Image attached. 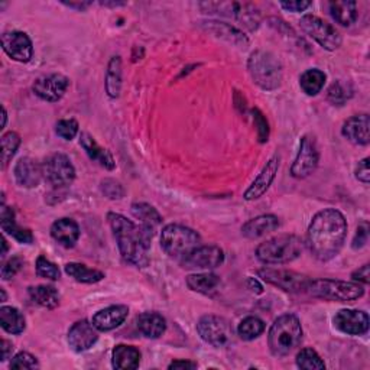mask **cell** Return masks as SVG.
Segmentation results:
<instances>
[{
	"label": "cell",
	"instance_id": "f907efd6",
	"mask_svg": "<svg viewBox=\"0 0 370 370\" xmlns=\"http://www.w3.org/2000/svg\"><path fill=\"white\" fill-rule=\"evenodd\" d=\"M279 5L286 12L298 13L308 9L311 6V2H307V0H291V2H279Z\"/></svg>",
	"mask_w": 370,
	"mask_h": 370
},
{
	"label": "cell",
	"instance_id": "7a4b0ae2",
	"mask_svg": "<svg viewBox=\"0 0 370 370\" xmlns=\"http://www.w3.org/2000/svg\"><path fill=\"white\" fill-rule=\"evenodd\" d=\"M107 221L116 239L119 252L128 263L145 267L150 263V249L155 232L136 225L135 221L119 213H109Z\"/></svg>",
	"mask_w": 370,
	"mask_h": 370
},
{
	"label": "cell",
	"instance_id": "f546056e",
	"mask_svg": "<svg viewBox=\"0 0 370 370\" xmlns=\"http://www.w3.org/2000/svg\"><path fill=\"white\" fill-rule=\"evenodd\" d=\"M29 298L42 308L54 310L60 305V292L53 285H37L28 289Z\"/></svg>",
	"mask_w": 370,
	"mask_h": 370
},
{
	"label": "cell",
	"instance_id": "5bb4252c",
	"mask_svg": "<svg viewBox=\"0 0 370 370\" xmlns=\"http://www.w3.org/2000/svg\"><path fill=\"white\" fill-rule=\"evenodd\" d=\"M225 262V252L218 246H199L180 260L181 266L192 270H210Z\"/></svg>",
	"mask_w": 370,
	"mask_h": 370
},
{
	"label": "cell",
	"instance_id": "9c48e42d",
	"mask_svg": "<svg viewBox=\"0 0 370 370\" xmlns=\"http://www.w3.org/2000/svg\"><path fill=\"white\" fill-rule=\"evenodd\" d=\"M200 337L213 348H227L233 343V327L226 318L218 315H204L197 323Z\"/></svg>",
	"mask_w": 370,
	"mask_h": 370
},
{
	"label": "cell",
	"instance_id": "277c9868",
	"mask_svg": "<svg viewBox=\"0 0 370 370\" xmlns=\"http://www.w3.org/2000/svg\"><path fill=\"white\" fill-rule=\"evenodd\" d=\"M304 251V242L295 234H279L260 243L256 258L266 265H284L298 259Z\"/></svg>",
	"mask_w": 370,
	"mask_h": 370
},
{
	"label": "cell",
	"instance_id": "816d5d0a",
	"mask_svg": "<svg viewBox=\"0 0 370 370\" xmlns=\"http://www.w3.org/2000/svg\"><path fill=\"white\" fill-rule=\"evenodd\" d=\"M352 279L353 282L367 285L369 284V265H363L362 267L355 270V272L352 274Z\"/></svg>",
	"mask_w": 370,
	"mask_h": 370
},
{
	"label": "cell",
	"instance_id": "3957f363",
	"mask_svg": "<svg viewBox=\"0 0 370 370\" xmlns=\"http://www.w3.org/2000/svg\"><path fill=\"white\" fill-rule=\"evenodd\" d=\"M303 341V326L293 314L278 317L267 333L269 350L275 357H285L297 349Z\"/></svg>",
	"mask_w": 370,
	"mask_h": 370
},
{
	"label": "cell",
	"instance_id": "484cf974",
	"mask_svg": "<svg viewBox=\"0 0 370 370\" xmlns=\"http://www.w3.org/2000/svg\"><path fill=\"white\" fill-rule=\"evenodd\" d=\"M80 145L91 161L97 162L98 165H102L107 171H113L116 168L113 155L107 150H105V147L98 145L90 133L87 132L80 133Z\"/></svg>",
	"mask_w": 370,
	"mask_h": 370
},
{
	"label": "cell",
	"instance_id": "11a10c76",
	"mask_svg": "<svg viewBox=\"0 0 370 370\" xmlns=\"http://www.w3.org/2000/svg\"><path fill=\"white\" fill-rule=\"evenodd\" d=\"M248 288L256 293H262L263 292V288L262 285L255 279V278H248Z\"/></svg>",
	"mask_w": 370,
	"mask_h": 370
},
{
	"label": "cell",
	"instance_id": "ee69618b",
	"mask_svg": "<svg viewBox=\"0 0 370 370\" xmlns=\"http://www.w3.org/2000/svg\"><path fill=\"white\" fill-rule=\"evenodd\" d=\"M11 369H39V362L38 359L28 353V352H19L15 355L9 363Z\"/></svg>",
	"mask_w": 370,
	"mask_h": 370
},
{
	"label": "cell",
	"instance_id": "603a6c76",
	"mask_svg": "<svg viewBox=\"0 0 370 370\" xmlns=\"http://www.w3.org/2000/svg\"><path fill=\"white\" fill-rule=\"evenodd\" d=\"M80 234H81L80 226L77 225V221H74L72 218H67V217L58 218L51 226L53 239L67 249L76 246V243L80 239Z\"/></svg>",
	"mask_w": 370,
	"mask_h": 370
},
{
	"label": "cell",
	"instance_id": "9a60e30c",
	"mask_svg": "<svg viewBox=\"0 0 370 370\" xmlns=\"http://www.w3.org/2000/svg\"><path fill=\"white\" fill-rule=\"evenodd\" d=\"M70 87V80L62 74H48L38 77L32 84V91L41 100L57 103L64 97Z\"/></svg>",
	"mask_w": 370,
	"mask_h": 370
},
{
	"label": "cell",
	"instance_id": "bcb514c9",
	"mask_svg": "<svg viewBox=\"0 0 370 370\" xmlns=\"http://www.w3.org/2000/svg\"><path fill=\"white\" fill-rule=\"evenodd\" d=\"M100 188H102V192L110 200H120L123 199V195H125V190H123L121 184L112 178L103 180Z\"/></svg>",
	"mask_w": 370,
	"mask_h": 370
},
{
	"label": "cell",
	"instance_id": "e575fe53",
	"mask_svg": "<svg viewBox=\"0 0 370 370\" xmlns=\"http://www.w3.org/2000/svg\"><path fill=\"white\" fill-rule=\"evenodd\" d=\"M106 93L110 98H117L121 90V60L119 55L110 58L107 71H106V81H105Z\"/></svg>",
	"mask_w": 370,
	"mask_h": 370
},
{
	"label": "cell",
	"instance_id": "d6a6232c",
	"mask_svg": "<svg viewBox=\"0 0 370 370\" xmlns=\"http://www.w3.org/2000/svg\"><path fill=\"white\" fill-rule=\"evenodd\" d=\"M0 326L9 334H22L27 329V319L15 307L0 308Z\"/></svg>",
	"mask_w": 370,
	"mask_h": 370
},
{
	"label": "cell",
	"instance_id": "f35d334b",
	"mask_svg": "<svg viewBox=\"0 0 370 370\" xmlns=\"http://www.w3.org/2000/svg\"><path fill=\"white\" fill-rule=\"evenodd\" d=\"M353 97V87L350 83L341 80L334 81L327 90V100L334 106H343Z\"/></svg>",
	"mask_w": 370,
	"mask_h": 370
},
{
	"label": "cell",
	"instance_id": "6f0895ef",
	"mask_svg": "<svg viewBox=\"0 0 370 370\" xmlns=\"http://www.w3.org/2000/svg\"><path fill=\"white\" fill-rule=\"evenodd\" d=\"M2 117H4V121H2V129L6 128V121H8V113H6V109L4 107L2 110Z\"/></svg>",
	"mask_w": 370,
	"mask_h": 370
},
{
	"label": "cell",
	"instance_id": "ab89813d",
	"mask_svg": "<svg viewBox=\"0 0 370 370\" xmlns=\"http://www.w3.org/2000/svg\"><path fill=\"white\" fill-rule=\"evenodd\" d=\"M2 142V169H6L20 146V136L16 132H8L0 139Z\"/></svg>",
	"mask_w": 370,
	"mask_h": 370
},
{
	"label": "cell",
	"instance_id": "8fae6325",
	"mask_svg": "<svg viewBox=\"0 0 370 370\" xmlns=\"http://www.w3.org/2000/svg\"><path fill=\"white\" fill-rule=\"evenodd\" d=\"M258 275L267 284L281 288L285 292L300 293L305 292L311 281L307 275L293 272L288 269H275V267H263L258 270Z\"/></svg>",
	"mask_w": 370,
	"mask_h": 370
},
{
	"label": "cell",
	"instance_id": "836d02e7",
	"mask_svg": "<svg viewBox=\"0 0 370 370\" xmlns=\"http://www.w3.org/2000/svg\"><path fill=\"white\" fill-rule=\"evenodd\" d=\"M65 274L80 284H97L105 279V272L98 269H90L83 263L70 262L65 265Z\"/></svg>",
	"mask_w": 370,
	"mask_h": 370
},
{
	"label": "cell",
	"instance_id": "f5cc1de1",
	"mask_svg": "<svg viewBox=\"0 0 370 370\" xmlns=\"http://www.w3.org/2000/svg\"><path fill=\"white\" fill-rule=\"evenodd\" d=\"M168 369H197V363L190 360H176L168 366Z\"/></svg>",
	"mask_w": 370,
	"mask_h": 370
},
{
	"label": "cell",
	"instance_id": "d4e9b609",
	"mask_svg": "<svg viewBox=\"0 0 370 370\" xmlns=\"http://www.w3.org/2000/svg\"><path fill=\"white\" fill-rule=\"evenodd\" d=\"M279 227V218L274 214L258 216L242 226V234L246 239H258Z\"/></svg>",
	"mask_w": 370,
	"mask_h": 370
},
{
	"label": "cell",
	"instance_id": "9f6ffc18",
	"mask_svg": "<svg viewBox=\"0 0 370 370\" xmlns=\"http://www.w3.org/2000/svg\"><path fill=\"white\" fill-rule=\"evenodd\" d=\"M65 6L68 8H74V9H79V11H84L87 9L88 6H91V2H81V4H72V2H62Z\"/></svg>",
	"mask_w": 370,
	"mask_h": 370
},
{
	"label": "cell",
	"instance_id": "8992f818",
	"mask_svg": "<svg viewBox=\"0 0 370 370\" xmlns=\"http://www.w3.org/2000/svg\"><path fill=\"white\" fill-rule=\"evenodd\" d=\"M311 297L337 303H353L364 295V286L357 282L337 279H311L307 286Z\"/></svg>",
	"mask_w": 370,
	"mask_h": 370
},
{
	"label": "cell",
	"instance_id": "7c38bea8",
	"mask_svg": "<svg viewBox=\"0 0 370 370\" xmlns=\"http://www.w3.org/2000/svg\"><path fill=\"white\" fill-rule=\"evenodd\" d=\"M319 162V152L315 138L312 135H304L300 140V150L291 166V176L297 180L310 177L317 169Z\"/></svg>",
	"mask_w": 370,
	"mask_h": 370
},
{
	"label": "cell",
	"instance_id": "8d00e7d4",
	"mask_svg": "<svg viewBox=\"0 0 370 370\" xmlns=\"http://www.w3.org/2000/svg\"><path fill=\"white\" fill-rule=\"evenodd\" d=\"M326 80H327V76L324 71L318 70V68H311V70H307L300 77V87L307 95H317L319 91L323 90Z\"/></svg>",
	"mask_w": 370,
	"mask_h": 370
},
{
	"label": "cell",
	"instance_id": "db71d44e",
	"mask_svg": "<svg viewBox=\"0 0 370 370\" xmlns=\"http://www.w3.org/2000/svg\"><path fill=\"white\" fill-rule=\"evenodd\" d=\"M13 352V344L8 340H2V362H6L8 359H11Z\"/></svg>",
	"mask_w": 370,
	"mask_h": 370
},
{
	"label": "cell",
	"instance_id": "60d3db41",
	"mask_svg": "<svg viewBox=\"0 0 370 370\" xmlns=\"http://www.w3.org/2000/svg\"><path fill=\"white\" fill-rule=\"evenodd\" d=\"M297 366L305 370H323L326 369L324 360L319 357V355L314 349H303L297 355Z\"/></svg>",
	"mask_w": 370,
	"mask_h": 370
},
{
	"label": "cell",
	"instance_id": "ac0fdd59",
	"mask_svg": "<svg viewBox=\"0 0 370 370\" xmlns=\"http://www.w3.org/2000/svg\"><path fill=\"white\" fill-rule=\"evenodd\" d=\"M68 346L72 352L83 353L90 350L98 340V330L94 327L93 323L87 319L74 323L72 327L68 330Z\"/></svg>",
	"mask_w": 370,
	"mask_h": 370
},
{
	"label": "cell",
	"instance_id": "52a82bcc",
	"mask_svg": "<svg viewBox=\"0 0 370 370\" xmlns=\"http://www.w3.org/2000/svg\"><path fill=\"white\" fill-rule=\"evenodd\" d=\"M201 243L200 234L183 225H168L161 232V248L164 252L181 260Z\"/></svg>",
	"mask_w": 370,
	"mask_h": 370
},
{
	"label": "cell",
	"instance_id": "44dd1931",
	"mask_svg": "<svg viewBox=\"0 0 370 370\" xmlns=\"http://www.w3.org/2000/svg\"><path fill=\"white\" fill-rule=\"evenodd\" d=\"M15 180L20 187L35 188L44 178V168L32 158H20L13 169Z\"/></svg>",
	"mask_w": 370,
	"mask_h": 370
},
{
	"label": "cell",
	"instance_id": "7dc6e473",
	"mask_svg": "<svg viewBox=\"0 0 370 370\" xmlns=\"http://www.w3.org/2000/svg\"><path fill=\"white\" fill-rule=\"evenodd\" d=\"M25 265V260L19 256L11 258L4 266H2V279L9 281L15 275H18Z\"/></svg>",
	"mask_w": 370,
	"mask_h": 370
},
{
	"label": "cell",
	"instance_id": "4fadbf2b",
	"mask_svg": "<svg viewBox=\"0 0 370 370\" xmlns=\"http://www.w3.org/2000/svg\"><path fill=\"white\" fill-rule=\"evenodd\" d=\"M42 168L45 180L57 188L71 185L76 180V168L64 154L57 152L49 155L42 164Z\"/></svg>",
	"mask_w": 370,
	"mask_h": 370
},
{
	"label": "cell",
	"instance_id": "f6af8a7d",
	"mask_svg": "<svg viewBox=\"0 0 370 370\" xmlns=\"http://www.w3.org/2000/svg\"><path fill=\"white\" fill-rule=\"evenodd\" d=\"M253 121H255V126L258 129V139L260 143H266L269 139V123L266 120V117L263 116V113L259 109H252L251 110Z\"/></svg>",
	"mask_w": 370,
	"mask_h": 370
},
{
	"label": "cell",
	"instance_id": "ffe728a7",
	"mask_svg": "<svg viewBox=\"0 0 370 370\" xmlns=\"http://www.w3.org/2000/svg\"><path fill=\"white\" fill-rule=\"evenodd\" d=\"M341 135L346 138L349 142L366 146L370 142V119L369 114H356L349 117L343 123Z\"/></svg>",
	"mask_w": 370,
	"mask_h": 370
},
{
	"label": "cell",
	"instance_id": "83f0119b",
	"mask_svg": "<svg viewBox=\"0 0 370 370\" xmlns=\"http://www.w3.org/2000/svg\"><path fill=\"white\" fill-rule=\"evenodd\" d=\"M112 364L119 370H133L140 364V352L128 344H117L112 353Z\"/></svg>",
	"mask_w": 370,
	"mask_h": 370
},
{
	"label": "cell",
	"instance_id": "7bdbcfd3",
	"mask_svg": "<svg viewBox=\"0 0 370 370\" xmlns=\"http://www.w3.org/2000/svg\"><path fill=\"white\" fill-rule=\"evenodd\" d=\"M80 126L76 119H61L55 125V133L64 140H72L79 135Z\"/></svg>",
	"mask_w": 370,
	"mask_h": 370
},
{
	"label": "cell",
	"instance_id": "b9f144b4",
	"mask_svg": "<svg viewBox=\"0 0 370 370\" xmlns=\"http://www.w3.org/2000/svg\"><path fill=\"white\" fill-rule=\"evenodd\" d=\"M37 275L49 281H58L61 278V270L60 267L53 263L51 260H48L45 256H39L37 259Z\"/></svg>",
	"mask_w": 370,
	"mask_h": 370
},
{
	"label": "cell",
	"instance_id": "91938a15",
	"mask_svg": "<svg viewBox=\"0 0 370 370\" xmlns=\"http://www.w3.org/2000/svg\"><path fill=\"white\" fill-rule=\"evenodd\" d=\"M123 5L125 4H106V2L102 4V6H123Z\"/></svg>",
	"mask_w": 370,
	"mask_h": 370
},
{
	"label": "cell",
	"instance_id": "d6986e66",
	"mask_svg": "<svg viewBox=\"0 0 370 370\" xmlns=\"http://www.w3.org/2000/svg\"><path fill=\"white\" fill-rule=\"evenodd\" d=\"M334 327L349 336H363L369 330V315L360 310H340L333 318Z\"/></svg>",
	"mask_w": 370,
	"mask_h": 370
},
{
	"label": "cell",
	"instance_id": "d590c367",
	"mask_svg": "<svg viewBox=\"0 0 370 370\" xmlns=\"http://www.w3.org/2000/svg\"><path fill=\"white\" fill-rule=\"evenodd\" d=\"M185 282H187V286L191 291L209 295V293H211L213 291H216L218 288V285H220L221 281H220V277L218 275L206 272V274H194V275H190V277H187Z\"/></svg>",
	"mask_w": 370,
	"mask_h": 370
},
{
	"label": "cell",
	"instance_id": "ba28073f",
	"mask_svg": "<svg viewBox=\"0 0 370 370\" xmlns=\"http://www.w3.org/2000/svg\"><path fill=\"white\" fill-rule=\"evenodd\" d=\"M200 8L207 13H216L239 22L248 31L253 32L259 28L260 12L252 4L240 2H207L200 4Z\"/></svg>",
	"mask_w": 370,
	"mask_h": 370
},
{
	"label": "cell",
	"instance_id": "f1b7e54d",
	"mask_svg": "<svg viewBox=\"0 0 370 370\" xmlns=\"http://www.w3.org/2000/svg\"><path fill=\"white\" fill-rule=\"evenodd\" d=\"M138 330L146 338H159L166 330L165 318L158 312H143L136 319Z\"/></svg>",
	"mask_w": 370,
	"mask_h": 370
},
{
	"label": "cell",
	"instance_id": "cb8c5ba5",
	"mask_svg": "<svg viewBox=\"0 0 370 370\" xmlns=\"http://www.w3.org/2000/svg\"><path fill=\"white\" fill-rule=\"evenodd\" d=\"M203 28L216 35L217 38H221L225 39L239 48H248L249 45V39L248 37H246L242 31H239L237 28L232 27L230 23H225V22H216V20H207V22H203Z\"/></svg>",
	"mask_w": 370,
	"mask_h": 370
},
{
	"label": "cell",
	"instance_id": "681fc988",
	"mask_svg": "<svg viewBox=\"0 0 370 370\" xmlns=\"http://www.w3.org/2000/svg\"><path fill=\"white\" fill-rule=\"evenodd\" d=\"M369 158H364L359 162V165L356 166V171H355V174H356V180L360 181L362 184L364 185H369L370 183V168H369Z\"/></svg>",
	"mask_w": 370,
	"mask_h": 370
},
{
	"label": "cell",
	"instance_id": "30bf717a",
	"mask_svg": "<svg viewBox=\"0 0 370 370\" xmlns=\"http://www.w3.org/2000/svg\"><path fill=\"white\" fill-rule=\"evenodd\" d=\"M300 27L305 35L314 39L319 46H323L327 51H336L343 44V38L340 32L333 27L331 23L326 22L324 19L305 15L300 20Z\"/></svg>",
	"mask_w": 370,
	"mask_h": 370
},
{
	"label": "cell",
	"instance_id": "4316f807",
	"mask_svg": "<svg viewBox=\"0 0 370 370\" xmlns=\"http://www.w3.org/2000/svg\"><path fill=\"white\" fill-rule=\"evenodd\" d=\"M0 226H2V230L6 234L12 236L19 243L31 244L35 240V237L29 229H23V227L16 225L13 209L6 207L5 204H2V211H0Z\"/></svg>",
	"mask_w": 370,
	"mask_h": 370
},
{
	"label": "cell",
	"instance_id": "4dcf8cb0",
	"mask_svg": "<svg viewBox=\"0 0 370 370\" xmlns=\"http://www.w3.org/2000/svg\"><path fill=\"white\" fill-rule=\"evenodd\" d=\"M329 12L331 18L341 25V27H350L359 16L357 4L350 2V0H343V2H330L329 4Z\"/></svg>",
	"mask_w": 370,
	"mask_h": 370
},
{
	"label": "cell",
	"instance_id": "2e32d148",
	"mask_svg": "<svg viewBox=\"0 0 370 370\" xmlns=\"http://www.w3.org/2000/svg\"><path fill=\"white\" fill-rule=\"evenodd\" d=\"M0 42H2V49L6 53V55L18 62H29L34 57L32 41L25 32H5Z\"/></svg>",
	"mask_w": 370,
	"mask_h": 370
},
{
	"label": "cell",
	"instance_id": "c3c4849f",
	"mask_svg": "<svg viewBox=\"0 0 370 370\" xmlns=\"http://www.w3.org/2000/svg\"><path fill=\"white\" fill-rule=\"evenodd\" d=\"M367 239H369V223H367V221H362V223L356 229V234L353 237L352 248L355 251L362 249L363 246L367 243Z\"/></svg>",
	"mask_w": 370,
	"mask_h": 370
},
{
	"label": "cell",
	"instance_id": "7402d4cb",
	"mask_svg": "<svg viewBox=\"0 0 370 370\" xmlns=\"http://www.w3.org/2000/svg\"><path fill=\"white\" fill-rule=\"evenodd\" d=\"M128 315H129V308L126 305H112L95 312L91 323L98 331L106 333L120 327L126 322Z\"/></svg>",
	"mask_w": 370,
	"mask_h": 370
},
{
	"label": "cell",
	"instance_id": "1f68e13d",
	"mask_svg": "<svg viewBox=\"0 0 370 370\" xmlns=\"http://www.w3.org/2000/svg\"><path fill=\"white\" fill-rule=\"evenodd\" d=\"M132 216L139 220V223L145 227H147L152 232H157V229L162 225V216L159 211L147 203H133L131 207Z\"/></svg>",
	"mask_w": 370,
	"mask_h": 370
},
{
	"label": "cell",
	"instance_id": "6da1fadb",
	"mask_svg": "<svg viewBox=\"0 0 370 370\" xmlns=\"http://www.w3.org/2000/svg\"><path fill=\"white\" fill-rule=\"evenodd\" d=\"M348 237V220L336 209L318 211L307 230V246L319 262L334 259L343 249Z\"/></svg>",
	"mask_w": 370,
	"mask_h": 370
},
{
	"label": "cell",
	"instance_id": "94428289",
	"mask_svg": "<svg viewBox=\"0 0 370 370\" xmlns=\"http://www.w3.org/2000/svg\"><path fill=\"white\" fill-rule=\"evenodd\" d=\"M0 293H2V303H5L6 301V292L4 288H0Z\"/></svg>",
	"mask_w": 370,
	"mask_h": 370
},
{
	"label": "cell",
	"instance_id": "680465c9",
	"mask_svg": "<svg viewBox=\"0 0 370 370\" xmlns=\"http://www.w3.org/2000/svg\"><path fill=\"white\" fill-rule=\"evenodd\" d=\"M2 244H4V251H2V258L6 256V252H8V242L5 237H2Z\"/></svg>",
	"mask_w": 370,
	"mask_h": 370
},
{
	"label": "cell",
	"instance_id": "74e56055",
	"mask_svg": "<svg viewBox=\"0 0 370 370\" xmlns=\"http://www.w3.org/2000/svg\"><path fill=\"white\" fill-rule=\"evenodd\" d=\"M263 331H265V323L260 318L252 315L242 319L237 327V334L244 341H252L258 338Z\"/></svg>",
	"mask_w": 370,
	"mask_h": 370
},
{
	"label": "cell",
	"instance_id": "5b68a950",
	"mask_svg": "<svg viewBox=\"0 0 370 370\" xmlns=\"http://www.w3.org/2000/svg\"><path fill=\"white\" fill-rule=\"evenodd\" d=\"M248 70L253 83L262 90L272 91L282 84V64L269 51L258 49L248 61Z\"/></svg>",
	"mask_w": 370,
	"mask_h": 370
},
{
	"label": "cell",
	"instance_id": "e0dca14e",
	"mask_svg": "<svg viewBox=\"0 0 370 370\" xmlns=\"http://www.w3.org/2000/svg\"><path fill=\"white\" fill-rule=\"evenodd\" d=\"M279 164H281L279 155L272 157L266 162V165L260 171V174L255 178L251 187L244 191L243 199L246 201H255L266 194V191L270 188V185H272V183L277 178V174L279 171Z\"/></svg>",
	"mask_w": 370,
	"mask_h": 370
}]
</instances>
